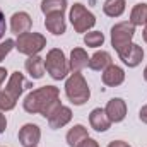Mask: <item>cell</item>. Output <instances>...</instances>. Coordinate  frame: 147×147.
Segmentation results:
<instances>
[{"instance_id": "f546056e", "label": "cell", "mask_w": 147, "mask_h": 147, "mask_svg": "<svg viewBox=\"0 0 147 147\" xmlns=\"http://www.w3.org/2000/svg\"><path fill=\"white\" fill-rule=\"evenodd\" d=\"M108 147H130L127 142H123V140H113L108 144Z\"/></svg>"}, {"instance_id": "3957f363", "label": "cell", "mask_w": 147, "mask_h": 147, "mask_svg": "<svg viewBox=\"0 0 147 147\" xmlns=\"http://www.w3.org/2000/svg\"><path fill=\"white\" fill-rule=\"evenodd\" d=\"M45 69H46V72L50 74V77L55 79V80H63L67 77V74L70 72L69 62L65 58V53L60 48H51L46 53Z\"/></svg>"}, {"instance_id": "cb8c5ba5", "label": "cell", "mask_w": 147, "mask_h": 147, "mask_svg": "<svg viewBox=\"0 0 147 147\" xmlns=\"http://www.w3.org/2000/svg\"><path fill=\"white\" fill-rule=\"evenodd\" d=\"M16 99H12L5 91H0V111H10L16 108Z\"/></svg>"}, {"instance_id": "603a6c76", "label": "cell", "mask_w": 147, "mask_h": 147, "mask_svg": "<svg viewBox=\"0 0 147 147\" xmlns=\"http://www.w3.org/2000/svg\"><path fill=\"white\" fill-rule=\"evenodd\" d=\"M105 43V34L101 31H87L84 34V45L89 48H99Z\"/></svg>"}, {"instance_id": "4dcf8cb0", "label": "cell", "mask_w": 147, "mask_h": 147, "mask_svg": "<svg viewBox=\"0 0 147 147\" xmlns=\"http://www.w3.org/2000/svg\"><path fill=\"white\" fill-rule=\"evenodd\" d=\"M7 69H5V67H0V86H2V84H3V80H5V77H7Z\"/></svg>"}, {"instance_id": "9c48e42d", "label": "cell", "mask_w": 147, "mask_h": 147, "mask_svg": "<svg viewBox=\"0 0 147 147\" xmlns=\"http://www.w3.org/2000/svg\"><path fill=\"white\" fill-rule=\"evenodd\" d=\"M70 120H72V110L69 106L60 105V106H57L55 110L51 111V115L48 116V125H50V128L58 130V128H63L65 125H69Z\"/></svg>"}, {"instance_id": "6da1fadb", "label": "cell", "mask_w": 147, "mask_h": 147, "mask_svg": "<svg viewBox=\"0 0 147 147\" xmlns=\"http://www.w3.org/2000/svg\"><path fill=\"white\" fill-rule=\"evenodd\" d=\"M22 106H24V111H28L31 115L38 113V115L48 118L51 115V111L57 106H60V91L55 86L38 87L24 98Z\"/></svg>"}, {"instance_id": "ffe728a7", "label": "cell", "mask_w": 147, "mask_h": 147, "mask_svg": "<svg viewBox=\"0 0 147 147\" xmlns=\"http://www.w3.org/2000/svg\"><path fill=\"white\" fill-rule=\"evenodd\" d=\"M125 0H106L103 3V10L108 17H120L125 12Z\"/></svg>"}, {"instance_id": "8992f818", "label": "cell", "mask_w": 147, "mask_h": 147, "mask_svg": "<svg viewBox=\"0 0 147 147\" xmlns=\"http://www.w3.org/2000/svg\"><path fill=\"white\" fill-rule=\"evenodd\" d=\"M69 19L72 22L75 33H87L96 24V17L91 10H87L82 3H74L69 12Z\"/></svg>"}, {"instance_id": "836d02e7", "label": "cell", "mask_w": 147, "mask_h": 147, "mask_svg": "<svg viewBox=\"0 0 147 147\" xmlns=\"http://www.w3.org/2000/svg\"><path fill=\"white\" fill-rule=\"evenodd\" d=\"M144 26H147V21H146V24H144Z\"/></svg>"}, {"instance_id": "9a60e30c", "label": "cell", "mask_w": 147, "mask_h": 147, "mask_svg": "<svg viewBox=\"0 0 147 147\" xmlns=\"http://www.w3.org/2000/svg\"><path fill=\"white\" fill-rule=\"evenodd\" d=\"M89 123H91V128H94L96 132H106L111 127V121L106 115V111L103 108H94L89 115Z\"/></svg>"}, {"instance_id": "52a82bcc", "label": "cell", "mask_w": 147, "mask_h": 147, "mask_svg": "<svg viewBox=\"0 0 147 147\" xmlns=\"http://www.w3.org/2000/svg\"><path fill=\"white\" fill-rule=\"evenodd\" d=\"M29 87H33V82H29V80H26L24 79V75L19 72V70H16V72L10 74V77H9V80H7V86H5V92L12 98V99H19V96L26 91V89H29Z\"/></svg>"}, {"instance_id": "d6986e66", "label": "cell", "mask_w": 147, "mask_h": 147, "mask_svg": "<svg viewBox=\"0 0 147 147\" xmlns=\"http://www.w3.org/2000/svg\"><path fill=\"white\" fill-rule=\"evenodd\" d=\"M87 137H89V134H87V128L84 125H74L67 132V144H69V147H77L79 142H82Z\"/></svg>"}, {"instance_id": "83f0119b", "label": "cell", "mask_w": 147, "mask_h": 147, "mask_svg": "<svg viewBox=\"0 0 147 147\" xmlns=\"http://www.w3.org/2000/svg\"><path fill=\"white\" fill-rule=\"evenodd\" d=\"M139 118H140V121H142V123H146V125H147V105H146V106H142V108H140V113H139Z\"/></svg>"}, {"instance_id": "8fae6325", "label": "cell", "mask_w": 147, "mask_h": 147, "mask_svg": "<svg viewBox=\"0 0 147 147\" xmlns=\"http://www.w3.org/2000/svg\"><path fill=\"white\" fill-rule=\"evenodd\" d=\"M118 57H120V60H121L128 69H135V67L140 65L142 60H144V50H142V46L132 43V45H130L123 53H120Z\"/></svg>"}, {"instance_id": "d6a6232c", "label": "cell", "mask_w": 147, "mask_h": 147, "mask_svg": "<svg viewBox=\"0 0 147 147\" xmlns=\"http://www.w3.org/2000/svg\"><path fill=\"white\" fill-rule=\"evenodd\" d=\"M144 80H146V82H147V67H146V69H144Z\"/></svg>"}, {"instance_id": "7402d4cb", "label": "cell", "mask_w": 147, "mask_h": 147, "mask_svg": "<svg viewBox=\"0 0 147 147\" xmlns=\"http://www.w3.org/2000/svg\"><path fill=\"white\" fill-rule=\"evenodd\" d=\"M67 0H41V12L45 16L53 12H65Z\"/></svg>"}, {"instance_id": "44dd1931", "label": "cell", "mask_w": 147, "mask_h": 147, "mask_svg": "<svg viewBox=\"0 0 147 147\" xmlns=\"http://www.w3.org/2000/svg\"><path fill=\"white\" fill-rule=\"evenodd\" d=\"M147 21V3H137L134 5L132 12H130V24L132 26H142Z\"/></svg>"}, {"instance_id": "ba28073f", "label": "cell", "mask_w": 147, "mask_h": 147, "mask_svg": "<svg viewBox=\"0 0 147 147\" xmlns=\"http://www.w3.org/2000/svg\"><path fill=\"white\" fill-rule=\"evenodd\" d=\"M41 140V130L34 123H26L19 130V144L22 147H36Z\"/></svg>"}, {"instance_id": "d4e9b609", "label": "cell", "mask_w": 147, "mask_h": 147, "mask_svg": "<svg viewBox=\"0 0 147 147\" xmlns=\"http://www.w3.org/2000/svg\"><path fill=\"white\" fill-rule=\"evenodd\" d=\"M12 48H16V41L14 39H5L3 43H0V62L12 51Z\"/></svg>"}, {"instance_id": "4316f807", "label": "cell", "mask_w": 147, "mask_h": 147, "mask_svg": "<svg viewBox=\"0 0 147 147\" xmlns=\"http://www.w3.org/2000/svg\"><path fill=\"white\" fill-rule=\"evenodd\" d=\"M5 29H7V22H5V16H3V12L0 9V39L5 34Z\"/></svg>"}, {"instance_id": "5b68a950", "label": "cell", "mask_w": 147, "mask_h": 147, "mask_svg": "<svg viewBox=\"0 0 147 147\" xmlns=\"http://www.w3.org/2000/svg\"><path fill=\"white\" fill-rule=\"evenodd\" d=\"M135 36V26L130 22H118L111 28V45L116 50V53H123L130 45Z\"/></svg>"}, {"instance_id": "ac0fdd59", "label": "cell", "mask_w": 147, "mask_h": 147, "mask_svg": "<svg viewBox=\"0 0 147 147\" xmlns=\"http://www.w3.org/2000/svg\"><path fill=\"white\" fill-rule=\"evenodd\" d=\"M111 63H113V58H111V55L108 51H105V50H101V51H96L92 57H89V69L91 70H96V72H103V70H106L108 67H110Z\"/></svg>"}, {"instance_id": "7a4b0ae2", "label": "cell", "mask_w": 147, "mask_h": 147, "mask_svg": "<svg viewBox=\"0 0 147 147\" xmlns=\"http://www.w3.org/2000/svg\"><path fill=\"white\" fill-rule=\"evenodd\" d=\"M65 94L75 106H82L91 98V89L80 72H72L65 80Z\"/></svg>"}, {"instance_id": "1f68e13d", "label": "cell", "mask_w": 147, "mask_h": 147, "mask_svg": "<svg viewBox=\"0 0 147 147\" xmlns=\"http://www.w3.org/2000/svg\"><path fill=\"white\" fill-rule=\"evenodd\" d=\"M142 36H144V41L147 43V26H144V33H142Z\"/></svg>"}, {"instance_id": "f1b7e54d", "label": "cell", "mask_w": 147, "mask_h": 147, "mask_svg": "<svg viewBox=\"0 0 147 147\" xmlns=\"http://www.w3.org/2000/svg\"><path fill=\"white\" fill-rule=\"evenodd\" d=\"M5 128H7V118H5V115L0 111V134L5 132Z\"/></svg>"}, {"instance_id": "2e32d148", "label": "cell", "mask_w": 147, "mask_h": 147, "mask_svg": "<svg viewBox=\"0 0 147 147\" xmlns=\"http://www.w3.org/2000/svg\"><path fill=\"white\" fill-rule=\"evenodd\" d=\"M89 65V57L84 48H74L70 51V60H69V69L70 72H80Z\"/></svg>"}, {"instance_id": "484cf974", "label": "cell", "mask_w": 147, "mask_h": 147, "mask_svg": "<svg viewBox=\"0 0 147 147\" xmlns=\"http://www.w3.org/2000/svg\"><path fill=\"white\" fill-rule=\"evenodd\" d=\"M77 147H99V144H98V140L87 137V139H84L82 142H79V146Z\"/></svg>"}, {"instance_id": "4fadbf2b", "label": "cell", "mask_w": 147, "mask_h": 147, "mask_svg": "<svg viewBox=\"0 0 147 147\" xmlns=\"http://www.w3.org/2000/svg\"><path fill=\"white\" fill-rule=\"evenodd\" d=\"M45 26L46 29L55 34V36H62L65 31H67V22H65V17H63V12H53V14H48L46 19H45Z\"/></svg>"}, {"instance_id": "e0dca14e", "label": "cell", "mask_w": 147, "mask_h": 147, "mask_svg": "<svg viewBox=\"0 0 147 147\" xmlns=\"http://www.w3.org/2000/svg\"><path fill=\"white\" fill-rule=\"evenodd\" d=\"M24 69H26V72L31 75V79H41L45 72H46V69H45V58H41L39 55H33V57H28V60H26V63H24Z\"/></svg>"}, {"instance_id": "7c38bea8", "label": "cell", "mask_w": 147, "mask_h": 147, "mask_svg": "<svg viewBox=\"0 0 147 147\" xmlns=\"http://www.w3.org/2000/svg\"><path fill=\"white\" fill-rule=\"evenodd\" d=\"M31 26H33V19L28 12H16L12 14L10 17V29L12 33H16L17 36L19 34H24V33H29L31 31Z\"/></svg>"}, {"instance_id": "5bb4252c", "label": "cell", "mask_w": 147, "mask_h": 147, "mask_svg": "<svg viewBox=\"0 0 147 147\" xmlns=\"http://www.w3.org/2000/svg\"><path fill=\"white\" fill-rule=\"evenodd\" d=\"M103 84L105 86H110V87H116V86H121L123 80H125V70L118 65H113L111 63L106 70H103Z\"/></svg>"}, {"instance_id": "30bf717a", "label": "cell", "mask_w": 147, "mask_h": 147, "mask_svg": "<svg viewBox=\"0 0 147 147\" xmlns=\"http://www.w3.org/2000/svg\"><path fill=\"white\" fill-rule=\"evenodd\" d=\"M105 111H106V115H108L111 123H120L127 116V103L121 98H113V99L108 101Z\"/></svg>"}, {"instance_id": "277c9868", "label": "cell", "mask_w": 147, "mask_h": 147, "mask_svg": "<svg viewBox=\"0 0 147 147\" xmlns=\"http://www.w3.org/2000/svg\"><path fill=\"white\" fill-rule=\"evenodd\" d=\"M46 46V38L39 33H24V34H19L16 39V50L22 55H28V57H33L38 55L39 51H43Z\"/></svg>"}]
</instances>
